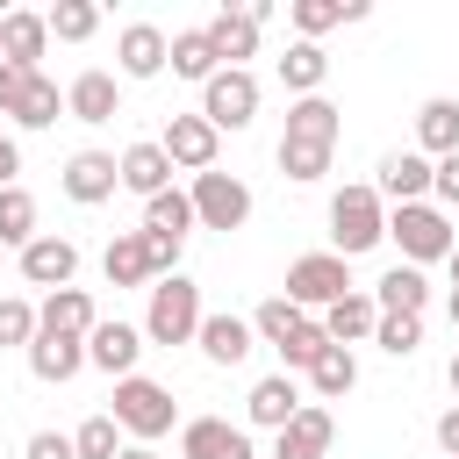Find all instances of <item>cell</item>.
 Wrapping results in <instances>:
<instances>
[{
  "label": "cell",
  "instance_id": "1",
  "mask_svg": "<svg viewBox=\"0 0 459 459\" xmlns=\"http://www.w3.org/2000/svg\"><path fill=\"white\" fill-rule=\"evenodd\" d=\"M387 237V201L373 186H337L330 194V251L337 258H359Z\"/></svg>",
  "mask_w": 459,
  "mask_h": 459
},
{
  "label": "cell",
  "instance_id": "2",
  "mask_svg": "<svg viewBox=\"0 0 459 459\" xmlns=\"http://www.w3.org/2000/svg\"><path fill=\"white\" fill-rule=\"evenodd\" d=\"M201 287L186 280V273H172V280H158L151 287V308H143V344H194L201 337Z\"/></svg>",
  "mask_w": 459,
  "mask_h": 459
},
{
  "label": "cell",
  "instance_id": "3",
  "mask_svg": "<svg viewBox=\"0 0 459 459\" xmlns=\"http://www.w3.org/2000/svg\"><path fill=\"white\" fill-rule=\"evenodd\" d=\"M387 237L402 244V265H437V258H452V222H445V208L437 201H409V208H387Z\"/></svg>",
  "mask_w": 459,
  "mask_h": 459
},
{
  "label": "cell",
  "instance_id": "4",
  "mask_svg": "<svg viewBox=\"0 0 459 459\" xmlns=\"http://www.w3.org/2000/svg\"><path fill=\"white\" fill-rule=\"evenodd\" d=\"M108 416L136 437V445H151V437H165L172 430V416H179V402H172V387L165 380H143V373H129V380H115V402H108Z\"/></svg>",
  "mask_w": 459,
  "mask_h": 459
},
{
  "label": "cell",
  "instance_id": "5",
  "mask_svg": "<svg viewBox=\"0 0 459 459\" xmlns=\"http://www.w3.org/2000/svg\"><path fill=\"white\" fill-rule=\"evenodd\" d=\"M186 201H194V222L201 230H244L251 222V186L237 179V172H201L194 186H186Z\"/></svg>",
  "mask_w": 459,
  "mask_h": 459
},
{
  "label": "cell",
  "instance_id": "6",
  "mask_svg": "<svg viewBox=\"0 0 459 459\" xmlns=\"http://www.w3.org/2000/svg\"><path fill=\"white\" fill-rule=\"evenodd\" d=\"M351 258H337V251H308V258H294L287 265V301L294 308H330V301H344L351 294V273H344Z\"/></svg>",
  "mask_w": 459,
  "mask_h": 459
},
{
  "label": "cell",
  "instance_id": "7",
  "mask_svg": "<svg viewBox=\"0 0 459 459\" xmlns=\"http://www.w3.org/2000/svg\"><path fill=\"white\" fill-rule=\"evenodd\" d=\"M158 151L172 158V172H215V151H222V129L208 122V115H172L165 122V136H158Z\"/></svg>",
  "mask_w": 459,
  "mask_h": 459
},
{
  "label": "cell",
  "instance_id": "8",
  "mask_svg": "<svg viewBox=\"0 0 459 459\" xmlns=\"http://www.w3.org/2000/svg\"><path fill=\"white\" fill-rule=\"evenodd\" d=\"M201 115H208L215 129H251V115H258V79H251V72H215V79L201 86Z\"/></svg>",
  "mask_w": 459,
  "mask_h": 459
},
{
  "label": "cell",
  "instance_id": "9",
  "mask_svg": "<svg viewBox=\"0 0 459 459\" xmlns=\"http://www.w3.org/2000/svg\"><path fill=\"white\" fill-rule=\"evenodd\" d=\"M57 186H65L79 208H100V201L122 186V158H115V151H72L65 172H57Z\"/></svg>",
  "mask_w": 459,
  "mask_h": 459
},
{
  "label": "cell",
  "instance_id": "10",
  "mask_svg": "<svg viewBox=\"0 0 459 459\" xmlns=\"http://www.w3.org/2000/svg\"><path fill=\"white\" fill-rule=\"evenodd\" d=\"M115 65H122V79H158V72L172 65V36H165L158 22H129V29L115 36Z\"/></svg>",
  "mask_w": 459,
  "mask_h": 459
},
{
  "label": "cell",
  "instance_id": "11",
  "mask_svg": "<svg viewBox=\"0 0 459 459\" xmlns=\"http://www.w3.org/2000/svg\"><path fill=\"white\" fill-rule=\"evenodd\" d=\"M179 459H258V452H251V430H237L230 416H194L179 430Z\"/></svg>",
  "mask_w": 459,
  "mask_h": 459
},
{
  "label": "cell",
  "instance_id": "12",
  "mask_svg": "<svg viewBox=\"0 0 459 459\" xmlns=\"http://www.w3.org/2000/svg\"><path fill=\"white\" fill-rule=\"evenodd\" d=\"M100 273H108V287H158L151 237H143V230H115L108 251H100Z\"/></svg>",
  "mask_w": 459,
  "mask_h": 459
},
{
  "label": "cell",
  "instance_id": "13",
  "mask_svg": "<svg viewBox=\"0 0 459 459\" xmlns=\"http://www.w3.org/2000/svg\"><path fill=\"white\" fill-rule=\"evenodd\" d=\"M136 359H143V330H136V323H93V337H86V366H100L108 380H129Z\"/></svg>",
  "mask_w": 459,
  "mask_h": 459
},
{
  "label": "cell",
  "instance_id": "14",
  "mask_svg": "<svg viewBox=\"0 0 459 459\" xmlns=\"http://www.w3.org/2000/svg\"><path fill=\"white\" fill-rule=\"evenodd\" d=\"M301 409H308V402H301L294 373H265V380H258V387L244 394V416H251L258 430H273V437H280V430H287V423H294Z\"/></svg>",
  "mask_w": 459,
  "mask_h": 459
},
{
  "label": "cell",
  "instance_id": "15",
  "mask_svg": "<svg viewBox=\"0 0 459 459\" xmlns=\"http://www.w3.org/2000/svg\"><path fill=\"white\" fill-rule=\"evenodd\" d=\"M430 172H437V165H430L423 151H387V158H380L373 194H380V201H394V208H409V201H423V194H430Z\"/></svg>",
  "mask_w": 459,
  "mask_h": 459
},
{
  "label": "cell",
  "instance_id": "16",
  "mask_svg": "<svg viewBox=\"0 0 459 459\" xmlns=\"http://www.w3.org/2000/svg\"><path fill=\"white\" fill-rule=\"evenodd\" d=\"M14 258H22V280H29V287H50V294L72 287V273H79V244H72V237H36V244L14 251Z\"/></svg>",
  "mask_w": 459,
  "mask_h": 459
},
{
  "label": "cell",
  "instance_id": "17",
  "mask_svg": "<svg viewBox=\"0 0 459 459\" xmlns=\"http://www.w3.org/2000/svg\"><path fill=\"white\" fill-rule=\"evenodd\" d=\"M330 437H337V416L323 402H308L280 437H273V459H330Z\"/></svg>",
  "mask_w": 459,
  "mask_h": 459
},
{
  "label": "cell",
  "instance_id": "18",
  "mask_svg": "<svg viewBox=\"0 0 459 459\" xmlns=\"http://www.w3.org/2000/svg\"><path fill=\"white\" fill-rule=\"evenodd\" d=\"M65 115L72 122H115L122 115V86H115V72H79L72 86H65Z\"/></svg>",
  "mask_w": 459,
  "mask_h": 459
},
{
  "label": "cell",
  "instance_id": "19",
  "mask_svg": "<svg viewBox=\"0 0 459 459\" xmlns=\"http://www.w3.org/2000/svg\"><path fill=\"white\" fill-rule=\"evenodd\" d=\"M194 344H201L208 366H244V359L258 351V330H251L244 316H201V337H194Z\"/></svg>",
  "mask_w": 459,
  "mask_h": 459
},
{
  "label": "cell",
  "instance_id": "20",
  "mask_svg": "<svg viewBox=\"0 0 459 459\" xmlns=\"http://www.w3.org/2000/svg\"><path fill=\"white\" fill-rule=\"evenodd\" d=\"M79 366H86V337H65V330H36V344H29V373H36L43 387H65Z\"/></svg>",
  "mask_w": 459,
  "mask_h": 459
},
{
  "label": "cell",
  "instance_id": "21",
  "mask_svg": "<svg viewBox=\"0 0 459 459\" xmlns=\"http://www.w3.org/2000/svg\"><path fill=\"white\" fill-rule=\"evenodd\" d=\"M50 50V14H29V7H7L0 14V65H29Z\"/></svg>",
  "mask_w": 459,
  "mask_h": 459
},
{
  "label": "cell",
  "instance_id": "22",
  "mask_svg": "<svg viewBox=\"0 0 459 459\" xmlns=\"http://www.w3.org/2000/svg\"><path fill=\"white\" fill-rule=\"evenodd\" d=\"M416 151H423L430 165L459 151V100H452V93H430V100L416 108Z\"/></svg>",
  "mask_w": 459,
  "mask_h": 459
},
{
  "label": "cell",
  "instance_id": "23",
  "mask_svg": "<svg viewBox=\"0 0 459 459\" xmlns=\"http://www.w3.org/2000/svg\"><path fill=\"white\" fill-rule=\"evenodd\" d=\"M208 43H215L222 72H244V57L258 50V22H251V7H215V22H208Z\"/></svg>",
  "mask_w": 459,
  "mask_h": 459
},
{
  "label": "cell",
  "instance_id": "24",
  "mask_svg": "<svg viewBox=\"0 0 459 459\" xmlns=\"http://www.w3.org/2000/svg\"><path fill=\"white\" fill-rule=\"evenodd\" d=\"M373 323H380V301L359 294V287L323 308V330H330V344H344V351H351V344H373Z\"/></svg>",
  "mask_w": 459,
  "mask_h": 459
},
{
  "label": "cell",
  "instance_id": "25",
  "mask_svg": "<svg viewBox=\"0 0 459 459\" xmlns=\"http://www.w3.org/2000/svg\"><path fill=\"white\" fill-rule=\"evenodd\" d=\"M36 316H43L36 330H65V337H93V323H100L86 287H57V294H43V308H36Z\"/></svg>",
  "mask_w": 459,
  "mask_h": 459
},
{
  "label": "cell",
  "instance_id": "26",
  "mask_svg": "<svg viewBox=\"0 0 459 459\" xmlns=\"http://www.w3.org/2000/svg\"><path fill=\"white\" fill-rule=\"evenodd\" d=\"M323 79H330V57H323V43H287V57H280V86L294 93V100H308V93H323Z\"/></svg>",
  "mask_w": 459,
  "mask_h": 459
},
{
  "label": "cell",
  "instance_id": "27",
  "mask_svg": "<svg viewBox=\"0 0 459 459\" xmlns=\"http://www.w3.org/2000/svg\"><path fill=\"white\" fill-rule=\"evenodd\" d=\"M122 186H129V194H143V201L172 186V158L158 151V136H151V143H129V151H122Z\"/></svg>",
  "mask_w": 459,
  "mask_h": 459
},
{
  "label": "cell",
  "instance_id": "28",
  "mask_svg": "<svg viewBox=\"0 0 459 459\" xmlns=\"http://www.w3.org/2000/svg\"><path fill=\"white\" fill-rule=\"evenodd\" d=\"M373 301H380V316H423L430 308V280L416 265H394V273H380Z\"/></svg>",
  "mask_w": 459,
  "mask_h": 459
},
{
  "label": "cell",
  "instance_id": "29",
  "mask_svg": "<svg viewBox=\"0 0 459 459\" xmlns=\"http://www.w3.org/2000/svg\"><path fill=\"white\" fill-rule=\"evenodd\" d=\"M287 136H294V143H330V151H337L344 122H337V108H330L323 93H308V100H294V108H287Z\"/></svg>",
  "mask_w": 459,
  "mask_h": 459
},
{
  "label": "cell",
  "instance_id": "30",
  "mask_svg": "<svg viewBox=\"0 0 459 459\" xmlns=\"http://www.w3.org/2000/svg\"><path fill=\"white\" fill-rule=\"evenodd\" d=\"M172 72H179V79H201V86L222 72V57H215L208 29H179V36H172Z\"/></svg>",
  "mask_w": 459,
  "mask_h": 459
},
{
  "label": "cell",
  "instance_id": "31",
  "mask_svg": "<svg viewBox=\"0 0 459 459\" xmlns=\"http://www.w3.org/2000/svg\"><path fill=\"white\" fill-rule=\"evenodd\" d=\"M308 387H316L323 402H344V394L359 387V359H351L344 344H330V351H323V359L308 366Z\"/></svg>",
  "mask_w": 459,
  "mask_h": 459
},
{
  "label": "cell",
  "instance_id": "32",
  "mask_svg": "<svg viewBox=\"0 0 459 459\" xmlns=\"http://www.w3.org/2000/svg\"><path fill=\"white\" fill-rule=\"evenodd\" d=\"M43 230H36V194L29 186H7L0 194V244H14V251H29Z\"/></svg>",
  "mask_w": 459,
  "mask_h": 459
},
{
  "label": "cell",
  "instance_id": "33",
  "mask_svg": "<svg viewBox=\"0 0 459 459\" xmlns=\"http://www.w3.org/2000/svg\"><path fill=\"white\" fill-rule=\"evenodd\" d=\"M301 323H308V308H294L287 294H265V301H258V316H251L258 344H273V351H280V344H287V337H294Z\"/></svg>",
  "mask_w": 459,
  "mask_h": 459
},
{
  "label": "cell",
  "instance_id": "34",
  "mask_svg": "<svg viewBox=\"0 0 459 459\" xmlns=\"http://www.w3.org/2000/svg\"><path fill=\"white\" fill-rule=\"evenodd\" d=\"M273 158H280V172H287L294 186H316V179L330 172V143H294V136H280Z\"/></svg>",
  "mask_w": 459,
  "mask_h": 459
},
{
  "label": "cell",
  "instance_id": "35",
  "mask_svg": "<svg viewBox=\"0 0 459 459\" xmlns=\"http://www.w3.org/2000/svg\"><path fill=\"white\" fill-rule=\"evenodd\" d=\"M143 230H158V237H186V230H194V201H186L179 186L151 194V201H143Z\"/></svg>",
  "mask_w": 459,
  "mask_h": 459
},
{
  "label": "cell",
  "instance_id": "36",
  "mask_svg": "<svg viewBox=\"0 0 459 459\" xmlns=\"http://www.w3.org/2000/svg\"><path fill=\"white\" fill-rule=\"evenodd\" d=\"M57 115H65V93H57V79H43V72H36V79H29V93H22V108H14V122H22V129H50Z\"/></svg>",
  "mask_w": 459,
  "mask_h": 459
},
{
  "label": "cell",
  "instance_id": "37",
  "mask_svg": "<svg viewBox=\"0 0 459 459\" xmlns=\"http://www.w3.org/2000/svg\"><path fill=\"white\" fill-rule=\"evenodd\" d=\"M72 445H79V459H122V423L100 409V416H86V423L72 430Z\"/></svg>",
  "mask_w": 459,
  "mask_h": 459
},
{
  "label": "cell",
  "instance_id": "38",
  "mask_svg": "<svg viewBox=\"0 0 459 459\" xmlns=\"http://www.w3.org/2000/svg\"><path fill=\"white\" fill-rule=\"evenodd\" d=\"M93 29H100V7H93V0H57V7H50V36H57V43H86Z\"/></svg>",
  "mask_w": 459,
  "mask_h": 459
},
{
  "label": "cell",
  "instance_id": "39",
  "mask_svg": "<svg viewBox=\"0 0 459 459\" xmlns=\"http://www.w3.org/2000/svg\"><path fill=\"white\" fill-rule=\"evenodd\" d=\"M373 344H380L387 359H416V344H423V316H380V323H373Z\"/></svg>",
  "mask_w": 459,
  "mask_h": 459
},
{
  "label": "cell",
  "instance_id": "40",
  "mask_svg": "<svg viewBox=\"0 0 459 459\" xmlns=\"http://www.w3.org/2000/svg\"><path fill=\"white\" fill-rule=\"evenodd\" d=\"M323 351H330V330H323V323L308 316V323H301V330H294V337L280 344V366H287V373H308V366H316Z\"/></svg>",
  "mask_w": 459,
  "mask_h": 459
},
{
  "label": "cell",
  "instance_id": "41",
  "mask_svg": "<svg viewBox=\"0 0 459 459\" xmlns=\"http://www.w3.org/2000/svg\"><path fill=\"white\" fill-rule=\"evenodd\" d=\"M287 14H294V29H301V43H316V36H330V29L344 22V0H294Z\"/></svg>",
  "mask_w": 459,
  "mask_h": 459
},
{
  "label": "cell",
  "instance_id": "42",
  "mask_svg": "<svg viewBox=\"0 0 459 459\" xmlns=\"http://www.w3.org/2000/svg\"><path fill=\"white\" fill-rule=\"evenodd\" d=\"M36 323H43V316H36L22 294H0V344H22V351H29V344H36Z\"/></svg>",
  "mask_w": 459,
  "mask_h": 459
},
{
  "label": "cell",
  "instance_id": "43",
  "mask_svg": "<svg viewBox=\"0 0 459 459\" xmlns=\"http://www.w3.org/2000/svg\"><path fill=\"white\" fill-rule=\"evenodd\" d=\"M22 459H79V445H72L65 430H36V437L22 445Z\"/></svg>",
  "mask_w": 459,
  "mask_h": 459
},
{
  "label": "cell",
  "instance_id": "44",
  "mask_svg": "<svg viewBox=\"0 0 459 459\" xmlns=\"http://www.w3.org/2000/svg\"><path fill=\"white\" fill-rule=\"evenodd\" d=\"M29 79H36L29 65H0V115H14V108H22V93H29Z\"/></svg>",
  "mask_w": 459,
  "mask_h": 459
},
{
  "label": "cell",
  "instance_id": "45",
  "mask_svg": "<svg viewBox=\"0 0 459 459\" xmlns=\"http://www.w3.org/2000/svg\"><path fill=\"white\" fill-rule=\"evenodd\" d=\"M430 194H437L445 208H459V151H452V158H437V172H430Z\"/></svg>",
  "mask_w": 459,
  "mask_h": 459
},
{
  "label": "cell",
  "instance_id": "46",
  "mask_svg": "<svg viewBox=\"0 0 459 459\" xmlns=\"http://www.w3.org/2000/svg\"><path fill=\"white\" fill-rule=\"evenodd\" d=\"M14 172H22V151H14V136H0V194H7V186H22Z\"/></svg>",
  "mask_w": 459,
  "mask_h": 459
},
{
  "label": "cell",
  "instance_id": "47",
  "mask_svg": "<svg viewBox=\"0 0 459 459\" xmlns=\"http://www.w3.org/2000/svg\"><path fill=\"white\" fill-rule=\"evenodd\" d=\"M437 445H445V459H459V402L437 416Z\"/></svg>",
  "mask_w": 459,
  "mask_h": 459
},
{
  "label": "cell",
  "instance_id": "48",
  "mask_svg": "<svg viewBox=\"0 0 459 459\" xmlns=\"http://www.w3.org/2000/svg\"><path fill=\"white\" fill-rule=\"evenodd\" d=\"M122 459H158V452L151 445H122Z\"/></svg>",
  "mask_w": 459,
  "mask_h": 459
},
{
  "label": "cell",
  "instance_id": "49",
  "mask_svg": "<svg viewBox=\"0 0 459 459\" xmlns=\"http://www.w3.org/2000/svg\"><path fill=\"white\" fill-rule=\"evenodd\" d=\"M445 316H452V330H459V287H452V301H445Z\"/></svg>",
  "mask_w": 459,
  "mask_h": 459
},
{
  "label": "cell",
  "instance_id": "50",
  "mask_svg": "<svg viewBox=\"0 0 459 459\" xmlns=\"http://www.w3.org/2000/svg\"><path fill=\"white\" fill-rule=\"evenodd\" d=\"M445 380H452V394H459V351H452V366H445Z\"/></svg>",
  "mask_w": 459,
  "mask_h": 459
},
{
  "label": "cell",
  "instance_id": "51",
  "mask_svg": "<svg viewBox=\"0 0 459 459\" xmlns=\"http://www.w3.org/2000/svg\"><path fill=\"white\" fill-rule=\"evenodd\" d=\"M445 265H452V287H459V244H452V258H445Z\"/></svg>",
  "mask_w": 459,
  "mask_h": 459
}]
</instances>
